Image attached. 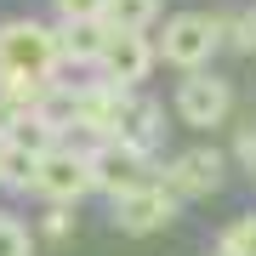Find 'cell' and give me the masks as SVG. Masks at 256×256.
<instances>
[{
  "instance_id": "9a60e30c",
  "label": "cell",
  "mask_w": 256,
  "mask_h": 256,
  "mask_svg": "<svg viewBox=\"0 0 256 256\" xmlns=\"http://www.w3.org/2000/svg\"><path fill=\"white\" fill-rule=\"evenodd\" d=\"M28 250H34V239H28V222L0 210V256H28Z\"/></svg>"
},
{
  "instance_id": "2e32d148",
  "label": "cell",
  "mask_w": 256,
  "mask_h": 256,
  "mask_svg": "<svg viewBox=\"0 0 256 256\" xmlns=\"http://www.w3.org/2000/svg\"><path fill=\"white\" fill-rule=\"evenodd\" d=\"M40 228H46V239H68V205H46V216H40Z\"/></svg>"
},
{
  "instance_id": "d6986e66",
  "label": "cell",
  "mask_w": 256,
  "mask_h": 256,
  "mask_svg": "<svg viewBox=\"0 0 256 256\" xmlns=\"http://www.w3.org/2000/svg\"><path fill=\"white\" fill-rule=\"evenodd\" d=\"M12 120H18V102H6V97H0V142L12 137Z\"/></svg>"
},
{
  "instance_id": "9c48e42d",
  "label": "cell",
  "mask_w": 256,
  "mask_h": 256,
  "mask_svg": "<svg viewBox=\"0 0 256 256\" xmlns=\"http://www.w3.org/2000/svg\"><path fill=\"white\" fill-rule=\"evenodd\" d=\"M114 142H131V148H154L160 137V108L148 97H120V114H114Z\"/></svg>"
},
{
  "instance_id": "3957f363",
  "label": "cell",
  "mask_w": 256,
  "mask_h": 256,
  "mask_svg": "<svg viewBox=\"0 0 256 256\" xmlns=\"http://www.w3.org/2000/svg\"><path fill=\"white\" fill-rule=\"evenodd\" d=\"M92 160L74 148H46L34 165V194H46V205H74L80 194H92Z\"/></svg>"
},
{
  "instance_id": "8992f818",
  "label": "cell",
  "mask_w": 256,
  "mask_h": 256,
  "mask_svg": "<svg viewBox=\"0 0 256 256\" xmlns=\"http://www.w3.org/2000/svg\"><path fill=\"white\" fill-rule=\"evenodd\" d=\"M228 108H234V86L222 80V74H205V68L182 74V86H176V114H182L188 126L210 131V126L228 120Z\"/></svg>"
},
{
  "instance_id": "30bf717a",
  "label": "cell",
  "mask_w": 256,
  "mask_h": 256,
  "mask_svg": "<svg viewBox=\"0 0 256 256\" xmlns=\"http://www.w3.org/2000/svg\"><path fill=\"white\" fill-rule=\"evenodd\" d=\"M102 40H108V28L97 18H63L57 28V52H63V63H97Z\"/></svg>"
},
{
  "instance_id": "ba28073f",
  "label": "cell",
  "mask_w": 256,
  "mask_h": 256,
  "mask_svg": "<svg viewBox=\"0 0 256 256\" xmlns=\"http://www.w3.org/2000/svg\"><path fill=\"white\" fill-rule=\"evenodd\" d=\"M222 176H228V160L216 154V148H188V154H176L165 165L160 182L176 194V200H205V194L222 188Z\"/></svg>"
},
{
  "instance_id": "8fae6325",
  "label": "cell",
  "mask_w": 256,
  "mask_h": 256,
  "mask_svg": "<svg viewBox=\"0 0 256 256\" xmlns=\"http://www.w3.org/2000/svg\"><path fill=\"white\" fill-rule=\"evenodd\" d=\"M52 137H57V120L34 102V108H18V120H12V137H6V142H12V148H28V154H46V148H57Z\"/></svg>"
},
{
  "instance_id": "e0dca14e",
  "label": "cell",
  "mask_w": 256,
  "mask_h": 256,
  "mask_svg": "<svg viewBox=\"0 0 256 256\" xmlns=\"http://www.w3.org/2000/svg\"><path fill=\"white\" fill-rule=\"evenodd\" d=\"M228 28H234V40H239L245 52H256V12H245V18H234Z\"/></svg>"
},
{
  "instance_id": "ac0fdd59",
  "label": "cell",
  "mask_w": 256,
  "mask_h": 256,
  "mask_svg": "<svg viewBox=\"0 0 256 256\" xmlns=\"http://www.w3.org/2000/svg\"><path fill=\"white\" fill-rule=\"evenodd\" d=\"M57 12H63V18H97L102 0H57Z\"/></svg>"
},
{
  "instance_id": "6da1fadb",
  "label": "cell",
  "mask_w": 256,
  "mask_h": 256,
  "mask_svg": "<svg viewBox=\"0 0 256 256\" xmlns=\"http://www.w3.org/2000/svg\"><path fill=\"white\" fill-rule=\"evenodd\" d=\"M57 63H63V52H57V34L40 23H6L0 28V74H28V80H52Z\"/></svg>"
},
{
  "instance_id": "277c9868",
  "label": "cell",
  "mask_w": 256,
  "mask_h": 256,
  "mask_svg": "<svg viewBox=\"0 0 256 256\" xmlns=\"http://www.w3.org/2000/svg\"><path fill=\"white\" fill-rule=\"evenodd\" d=\"M176 205H182V200H176L165 182L148 176L142 188H131V194L114 200V228H120V234H160V228H171Z\"/></svg>"
},
{
  "instance_id": "5b68a950",
  "label": "cell",
  "mask_w": 256,
  "mask_h": 256,
  "mask_svg": "<svg viewBox=\"0 0 256 256\" xmlns=\"http://www.w3.org/2000/svg\"><path fill=\"white\" fill-rule=\"evenodd\" d=\"M154 40L148 34H120V28H108V40H102V52H97V68H102V80L120 86V92H131V86H142L148 74H154Z\"/></svg>"
},
{
  "instance_id": "52a82bcc",
  "label": "cell",
  "mask_w": 256,
  "mask_h": 256,
  "mask_svg": "<svg viewBox=\"0 0 256 256\" xmlns=\"http://www.w3.org/2000/svg\"><path fill=\"white\" fill-rule=\"evenodd\" d=\"M92 160V182L102 188V194H131V188H142L148 182V148H131V142H102L97 154H86Z\"/></svg>"
},
{
  "instance_id": "7a4b0ae2",
  "label": "cell",
  "mask_w": 256,
  "mask_h": 256,
  "mask_svg": "<svg viewBox=\"0 0 256 256\" xmlns=\"http://www.w3.org/2000/svg\"><path fill=\"white\" fill-rule=\"evenodd\" d=\"M222 46V23L216 18H205V12H182V18H165V28H160V57L171 68H182V74H194V68H205L210 63V52Z\"/></svg>"
},
{
  "instance_id": "4fadbf2b",
  "label": "cell",
  "mask_w": 256,
  "mask_h": 256,
  "mask_svg": "<svg viewBox=\"0 0 256 256\" xmlns=\"http://www.w3.org/2000/svg\"><path fill=\"white\" fill-rule=\"evenodd\" d=\"M34 165H40V154L0 142V182H12V188H34Z\"/></svg>"
},
{
  "instance_id": "7c38bea8",
  "label": "cell",
  "mask_w": 256,
  "mask_h": 256,
  "mask_svg": "<svg viewBox=\"0 0 256 256\" xmlns=\"http://www.w3.org/2000/svg\"><path fill=\"white\" fill-rule=\"evenodd\" d=\"M160 18V0H102L97 23L120 28V34H148V23Z\"/></svg>"
},
{
  "instance_id": "ffe728a7",
  "label": "cell",
  "mask_w": 256,
  "mask_h": 256,
  "mask_svg": "<svg viewBox=\"0 0 256 256\" xmlns=\"http://www.w3.org/2000/svg\"><path fill=\"white\" fill-rule=\"evenodd\" d=\"M239 154H245V165H250V171H256V131H250L245 142H239Z\"/></svg>"
},
{
  "instance_id": "5bb4252c",
  "label": "cell",
  "mask_w": 256,
  "mask_h": 256,
  "mask_svg": "<svg viewBox=\"0 0 256 256\" xmlns=\"http://www.w3.org/2000/svg\"><path fill=\"white\" fill-rule=\"evenodd\" d=\"M216 256H256V210L222 228V239H216Z\"/></svg>"
}]
</instances>
